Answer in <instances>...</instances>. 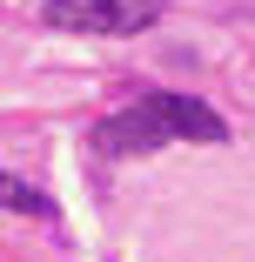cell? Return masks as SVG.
<instances>
[{
    "mask_svg": "<svg viewBox=\"0 0 255 262\" xmlns=\"http://www.w3.org/2000/svg\"><path fill=\"white\" fill-rule=\"evenodd\" d=\"M168 141H228V121L195 94H168V88H141L121 115L94 121V148L101 155H155Z\"/></svg>",
    "mask_w": 255,
    "mask_h": 262,
    "instance_id": "cell-1",
    "label": "cell"
},
{
    "mask_svg": "<svg viewBox=\"0 0 255 262\" xmlns=\"http://www.w3.org/2000/svg\"><path fill=\"white\" fill-rule=\"evenodd\" d=\"M168 0H47L40 20L61 27V34H101V40H121V34H141L161 20Z\"/></svg>",
    "mask_w": 255,
    "mask_h": 262,
    "instance_id": "cell-2",
    "label": "cell"
},
{
    "mask_svg": "<svg viewBox=\"0 0 255 262\" xmlns=\"http://www.w3.org/2000/svg\"><path fill=\"white\" fill-rule=\"evenodd\" d=\"M0 208H14V215H54V202H47L34 182H20V175H0Z\"/></svg>",
    "mask_w": 255,
    "mask_h": 262,
    "instance_id": "cell-3",
    "label": "cell"
}]
</instances>
